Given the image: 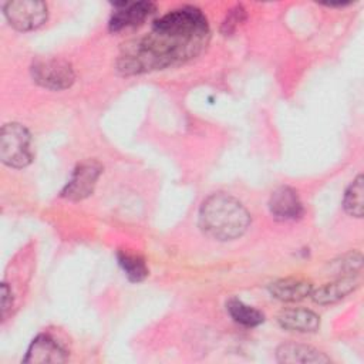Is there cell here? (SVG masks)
<instances>
[{
  "label": "cell",
  "mask_w": 364,
  "mask_h": 364,
  "mask_svg": "<svg viewBox=\"0 0 364 364\" xmlns=\"http://www.w3.org/2000/svg\"><path fill=\"white\" fill-rule=\"evenodd\" d=\"M280 327L297 333H314L320 327V317L307 309H286L277 316Z\"/></svg>",
  "instance_id": "8fae6325"
},
{
  "label": "cell",
  "mask_w": 364,
  "mask_h": 364,
  "mask_svg": "<svg viewBox=\"0 0 364 364\" xmlns=\"http://www.w3.org/2000/svg\"><path fill=\"white\" fill-rule=\"evenodd\" d=\"M360 286V280L354 276H344L331 283H327L317 290L311 291V297L317 304H333L350 293H353Z\"/></svg>",
  "instance_id": "7c38bea8"
},
{
  "label": "cell",
  "mask_w": 364,
  "mask_h": 364,
  "mask_svg": "<svg viewBox=\"0 0 364 364\" xmlns=\"http://www.w3.org/2000/svg\"><path fill=\"white\" fill-rule=\"evenodd\" d=\"M363 175H358L346 189L344 198H343V208L344 210L354 218H361L364 212V183H363Z\"/></svg>",
  "instance_id": "9a60e30c"
},
{
  "label": "cell",
  "mask_w": 364,
  "mask_h": 364,
  "mask_svg": "<svg viewBox=\"0 0 364 364\" xmlns=\"http://www.w3.org/2000/svg\"><path fill=\"white\" fill-rule=\"evenodd\" d=\"M337 272H344L347 276H351L355 270L361 269V255L360 253H350L341 259V262H336Z\"/></svg>",
  "instance_id": "ac0fdd59"
},
{
  "label": "cell",
  "mask_w": 364,
  "mask_h": 364,
  "mask_svg": "<svg viewBox=\"0 0 364 364\" xmlns=\"http://www.w3.org/2000/svg\"><path fill=\"white\" fill-rule=\"evenodd\" d=\"M33 80L48 90L61 91L73 85L75 73L73 65L61 58L37 60L31 65Z\"/></svg>",
  "instance_id": "5b68a950"
},
{
  "label": "cell",
  "mask_w": 364,
  "mask_h": 364,
  "mask_svg": "<svg viewBox=\"0 0 364 364\" xmlns=\"http://www.w3.org/2000/svg\"><path fill=\"white\" fill-rule=\"evenodd\" d=\"M31 135L26 127L17 122H9L1 127L0 158L10 168H24L33 161Z\"/></svg>",
  "instance_id": "3957f363"
},
{
  "label": "cell",
  "mask_w": 364,
  "mask_h": 364,
  "mask_svg": "<svg viewBox=\"0 0 364 364\" xmlns=\"http://www.w3.org/2000/svg\"><path fill=\"white\" fill-rule=\"evenodd\" d=\"M102 172V166L100 162L94 159H87L78 164L67 182V185L61 191V196L68 200H82L88 198L97 185V181Z\"/></svg>",
  "instance_id": "8992f818"
},
{
  "label": "cell",
  "mask_w": 364,
  "mask_h": 364,
  "mask_svg": "<svg viewBox=\"0 0 364 364\" xmlns=\"http://www.w3.org/2000/svg\"><path fill=\"white\" fill-rule=\"evenodd\" d=\"M250 226V213L236 198L218 192L209 195L199 208L200 230L220 242L240 237Z\"/></svg>",
  "instance_id": "7a4b0ae2"
},
{
  "label": "cell",
  "mask_w": 364,
  "mask_h": 364,
  "mask_svg": "<svg viewBox=\"0 0 364 364\" xmlns=\"http://www.w3.org/2000/svg\"><path fill=\"white\" fill-rule=\"evenodd\" d=\"M118 263L129 282H142L148 276V267L142 257L128 252H118Z\"/></svg>",
  "instance_id": "2e32d148"
},
{
  "label": "cell",
  "mask_w": 364,
  "mask_h": 364,
  "mask_svg": "<svg viewBox=\"0 0 364 364\" xmlns=\"http://www.w3.org/2000/svg\"><path fill=\"white\" fill-rule=\"evenodd\" d=\"M226 310L236 323L245 327H256L264 321V314L262 311L245 304L237 297H232L226 301Z\"/></svg>",
  "instance_id": "5bb4252c"
},
{
  "label": "cell",
  "mask_w": 364,
  "mask_h": 364,
  "mask_svg": "<svg viewBox=\"0 0 364 364\" xmlns=\"http://www.w3.org/2000/svg\"><path fill=\"white\" fill-rule=\"evenodd\" d=\"M245 17H246L245 9L242 6H239V4L235 6L233 9L229 10V13H228V16H226V18H225V21L222 24V31L225 34L232 33L245 20Z\"/></svg>",
  "instance_id": "e0dca14e"
},
{
  "label": "cell",
  "mask_w": 364,
  "mask_h": 364,
  "mask_svg": "<svg viewBox=\"0 0 364 364\" xmlns=\"http://www.w3.org/2000/svg\"><path fill=\"white\" fill-rule=\"evenodd\" d=\"M155 11V4L151 1L136 3H114V13L111 14L108 28L112 33H118L124 28H131L142 24L149 14Z\"/></svg>",
  "instance_id": "52a82bcc"
},
{
  "label": "cell",
  "mask_w": 364,
  "mask_h": 364,
  "mask_svg": "<svg viewBox=\"0 0 364 364\" xmlns=\"http://www.w3.org/2000/svg\"><path fill=\"white\" fill-rule=\"evenodd\" d=\"M313 291V284L303 279L296 277H286L279 279L269 284V293L272 297L286 301V303H294L306 299Z\"/></svg>",
  "instance_id": "30bf717a"
},
{
  "label": "cell",
  "mask_w": 364,
  "mask_h": 364,
  "mask_svg": "<svg viewBox=\"0 0 364 364\" xmlns=\"http://www.w3.org/2000/svg\"><path fill=\"white\" fill-rule=\"evenodd\" d=\"M3 13L9 24L18 31L37 30L47 21L48 10L44 1L17 0L3 6Z\"/></svg>",
  "instance_id": "277c9868"
},
{
  "label": "cell",
  "mask_w": 364,
  "mask_h": 364,
  "mask_svg": "<svg viewBox=\"0 0 364 364\" xmlns=\"http://www.w3.org/2000/svg\"><path fill=\"white\" fill-rule=\"evenodd\" d=\"M10 296H11V291H10L9 286L6 283H3V286H1V313H3V316H6L7 309L11 307V300L9 301Z\"/></svg>",
  "instance_id": "d6986e66"
},
{
  "label": "cell",
  "mask_w": 364,
  "mask_h": 364,
  "mask_svg": "<svg viewBox=\"0 0 364 364\" xmlns=\"http://www.w3.org/2000/svg\"><path fill=\"white\" fill-rule=\"evenodd\" d=\"M209 37V23L200 9H173L156 18L146 34L122 46L117 71L136 75L185 64L205 50Z\"/></svg>",
  "instance_id": "6da1fadb"
},
{
  "label": "cell",
  "mask_w": 364,
  "mask_h": 364,
  "mask_svg": "<svg viewBox=\"0 0 364 364\" xmlns=\"http://www.w3.org/2000/svg\"><path fill=\"white\" fill-rule=\"evenodd\" d=\"M67 350L50 334H38L30 344L24 363H64L67 361Z\"/></svg>",
  "instance_id": "ba28073f"
},
{
  "label": "cell",
  "mask_w": 364,
  "mask_h": 364,
  "mask_svg": "<svg viewBox=\"0 0 364 364\" xmlns=\"http://www.w3.org/2000/svg\"><path fill=\"white\" fill-rule=\"evenodd\" d=\"M270 213L279 220H294L303 215V203L290 186H279L269 199Z\"/></svg>",
  "instance_id": "9c48e42d"
},
{
  "label": "cell",
  "mask_w": 364,
  "mask_h": 364,
  "mask_svg": "<svg viewBox=\"0 0 364 364\" xmlns=\"http://www.w3.org/2000/svg\"><path fill=\"white\" fill-rule=\"evenodd\" d=\"M276 358L280 363H328L330 358L317 348L306 344L286 343L276 350Z\"/></svg>",
  "instance_id": "4fadbf2b"
}]
</instances>
